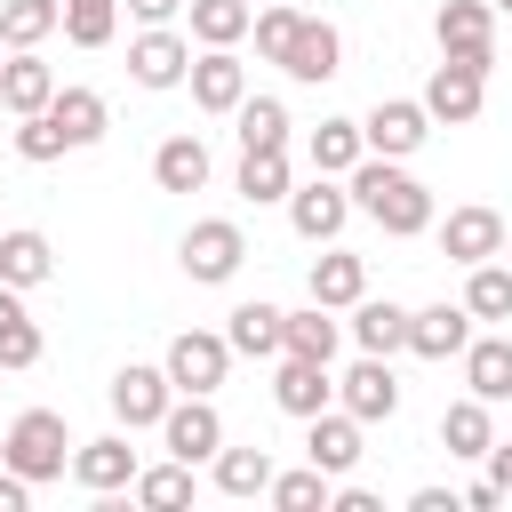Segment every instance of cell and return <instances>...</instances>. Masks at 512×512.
I'll use <instances>...</instances> for the list:
<instances>
[{
	"label": "cell",
	"instance_id": "24",
	"mask_svg": "<svg viewBox=\"0 0 512 512\" xmlns=\"http://www.w3.org/2000/svg\"><path fill=\"white\" fill-rule=\"evenodd\" d=\"M48 120L64 128V144H72V152H88V144H104V128H112V112H104V96H96V88H64V80H56V96H48Z\"/></svg>",
	"mask_w": 512,
	"mask_h": 512
},
{
	"label": "cell",
	"instance_id": "43",
	"mask_svg": "<svg viewBox=\"0 0 512 512\" xmlns=\"http://www.w3.org/2000/svg\"><path fill=\"white\" fill-rule=\"evenodd\" d=\"M328 504H336V512H384V496H376V488H360V480H344V488L328 480Z\"/></svg>",
	"mask_w": 512,
	"mask_h": 512
},
{
	"label": "cell",
	"instance_id": "46",
	"mask_svg": "<svg viewBox=\"0 0 512 512\" xmlns=\"http://www.w3.org/2000/svg\"><path fill=\"white\" fill-rule=\"evenodd\" d=\"M128 16H136V24H176L184 0H128Z\"/></svg>",
	"mask_w": 512,
	"mask_h": 512
},
{
	"label": "cell",
	"instance_id": "5",
	"mask_svg": "<svg viewBox=\"0 0 512 512\" xmlns=\"http://www.w3.org/2000/svg\"><path fill=\"white\" fill-rule=\"evenodd\" d=\"M152 432H160V448H168L176 464H208V456L224 448V416H216V400H208V392H176V400H168V416H160Z\"/></svg>",
	"mask_w": 512,
	"mask_h": 512
},
{
	"label": "cell",
	"instance_id": "14",
	"mask_svg": "<svg viewBox=\"0 0 512 512\" xmlns=\"http://www.w3.org/2000/svg\"><path fill=\"white\" fill-rule=\"evenodd\" d=\"M432 232H440V256H448V264H488V256H504V216H496V208H448V216H432Z\"/></svg>",
	"mask_w": 512,
	"mask_h": 512
},
{
	"label": "cell",
	"instance_id": "2",
	"mask_svg": "<svg viewBox=\"0 0 512 512\" xmlns=\"http://www.w3.org/2000/svg\"><path fill=\"white\" fill-rule=\"evenodd\" d=\"M0 464L24 472L32 488L64 480V472H72V432H64V416H56V408H24V416L8 424V440H0Z\"/></svg>",
	"mask_w": 512,
	"mask_h": 512
},
{
	"label": "cell",
	"instance_id": "28",
	"mask_svg": "<svg viewBox=\"0 0 512 512\" xmlns=\"http://www.w3.org/2000/svg\"><path fill=\"white\" fill-rule=\"evenodd\" d=\"M488 440H496L488 400H472V392H464V400H448V408H440V448H448V456L480 464V456H488Z\"/></svg>",
	"mask_w": 512,
	"mask_h": 512
},
{
	"label": "cell",
	"instance_id": "31",
	"mask_svg": "<svg viewBox=\"0 0 512 512\" xmlns=\"http://www.w3.org/2000/svg\"><path fill=\"white\" fill-rule=\"evenodd\" d=\"M208 464H216V496H240V504H248V496H264V488H272V472H280V464H272V448H216Z\"/></svg>",
	"mask_w": 512,
	"mask_h": 512
},
{
	"label": "cell",
	"instance_id": "45",
	"mask_svg": "<svg viewBox=\"0 0 512 512\" xmlns=\"http://www.w3.org/2000/svg\"><path fill=\"white\" fill-rule=\"evenodd\" d=\"M24 504H32V480H24V472H8V464H0V512H24Z\"/></svg>",
	"mask_w": 512,
	"mask_h": 512
},
{
	"label": "cell",
	"instance_id": "6",
	"mask_svg": "<svg viewBox=\"0 0 512 512\" xmlns=\"http://www.w3.org/2000/svg\"><path fill=\"white\" fill-rule=\"evenodd\" d=\"M184 72H192V32L144 24V32L128 40V80H136V88H184Z\"/></svg>",
	"mask_w": 512,
	"mask_h": 512
},
{
	"label": "cell",
	"instance_id": "41",
	"mask_svg": "<svg viewBox=\"0 0 512 512\" xmlns=\"http://www.w3.org/2000/svg\"><path fill=\"white\" fill-rule=\"evenodd\" d=\"M296 16H304L296 0H264V8L248 16V32H256V56H264V64H280V48H288V32H296Z\"/></svg>",
	"mask_w": 512,
	"mask_h": 512
},
{
	"label": "cell",
	"instance_id": "23",
	"mask_svg": "<svg viewBox=\"0 0 512 512\" xmlns=\"http://www.w3.org/2000/svg\"><path fill=\"white\" fill-rule=\"evenodd\" d=\"M456 360H464V392L472 400H488V408L512 400V336H472Z\"/></svg>",
	"mask_w": 512,
	"mask_h": 512
},
{
	"label": "cell",
	"instance_id": "40",
	"mask_svg": "<svg viewBox=\"0 0 512 512\" xmlns=\"http://www.w3.org/2000/svg\"><path fill=\"white\" fill-rule=\"evenodd\" d=\"M280 512H328V472L320 464H304V472H272V488H264Z\"/></svg>",
	"mask_w": 512,
	"mask_h": 512
},
{
	"label": "cell",
	"instance_id": "4",
	"mask_svg": "<svg viewBox=\"0 0 512 512\" xmlns=\"http://www.w3.org/2000/svg\"><path fill=\"white\" fill-rule=\"evenodd\" d=\"M176 264H184V280H200V288H224V280L248 264V232H240L232 216H200V224L184 232Z\"/></svg>",
	"mask_w": 512,
	"mask_h": 512
},
{
	"label": "cell",
	"instance_id": "48",
	"mask_svg": "<svg viewBox=\"0 0 512 512\" xmlns=\"http://www.w3.org/2000/svg\"><path fill=\"white\" fill-rule=\"evenodd\" d=\"M496 504H504L496 480H472V488H464V512H496Z\"/></svg>",
	"mask_w": 512,
	"mask_h": 512
},
{
	"label": "cell",
	"instance_id": "9",
	"mask_svg": "<svg viewBox=\"0 0 512 512\" xmlns=\"http://www.w3.org/2000/svg\"><path fill=\"white\" fill-rule=\"evenodd\" d=\"M416 104H424L432 120H448V128H472V120H480V104H488V72H472V64H456V56H440Z\"/></svg>",
	"mask_w": 512,
	"mask_h": 512
},
{
	"label": "cell",
	"instance_id": "20",
	"mask_svg": "<svg viewBox=\"0 0 512 512\" xmlns=\"http://www.w3.org/2000/svg\"><path fill=\"white\" fill-rule=\"evenodd\" d=\"M48 96H56V64H48L40 48H8V64H0V104L24 120V112H48Z\"/></svg>",
	"mask_w": 512,
	"mask_h": 512
},
{
	"label": "cell",
	"instance_id": "42",
	"mask_svg": "<svg viewBox=\"0 0 512 512\" xmlns=\"http://www.w3.org/2000/svg\"><path fill=\"white\" fill-rule=\"evenodd\" d=\"M72 144H64V128L48 120V112H24L16 120V160H32V168H48V160H64Z\"/></svg>",
	"mask_w": 512,
	"mask_h": 512
},
{
	"label": "cell",
	"instance_id": "18",
	"mask_svg": "<svg viewBox=\"0 0 512 512\" xmlns=\"http://www.w3.org/2000/svg\"><path fill=\"white\" fill-rule=\"evenodd\" d=\"M336 400V376H328V360H296V352H280V376H272V408L280 416H320Z\"/></svg>",
	"mask_w": 512,
	"mask_h": 512
},
{
	"label": "cell",
	"instance_id": "37",
	"mask_svg": "<svg viewBox=\"0 0 512 512\" xmlns=\"http://www.w3.org/2000/svg\"><path fill=\"white\" fill-rule=\"evenodd\" d=\"M64 24V0H0V48H40Z\"/></svg>",
	"mask_w": 512,
	"mask_h": 512
},
{
	"label": "cell",
	"instance_id": "25",
	"mask_svg": "<svg viewBox=\"0 0 512 512\" xmlns=\"http://www.w3.org/2000/svg\"><path fill=\"white\" fill-rule=\"evenodd\" d=\"M224 344H232L240 360H280V304H264V296L232 304V312H224Z\"/></svg>",
	"mask_w": 512,
	"mask_h": 512
},
{
	"label": "cell",
	"instance_id": "16",
	"mask_svg": "<svg viewBox=\"0 0 512 512\" xmlns=\"http://www.w3.org/2000/svg\"><path fill=\"white\" fill-rule=\"evenodd\" d=\"M72 480H80L88 496H120V488L136 480V448H128V432H96V440H72Z\"/></svg>",
	"mask_w": 512,
	"mask_h": 512
},
{
	"label": "cell",
	"instance_id": "19",
	"mask_svg": "<svg viewBox=\"0 0 512 512\" xmlns=\"http://www.w3.org/2000/svg\"><path fill=\"white\" fill-rule=\"evenodd\" d=\"M472 344V312L464 304H424V312H408V352L416 360H456Z\"/></svg>",
	"mask_w": 512,
	"mask_h": 512
},
{
	"label": "cell",
	"instance_id": "44",
	"mask_svg": "<svg viewBox=\"0 0 512 512\" xmlns=\"http://www.w3.org/2000/svg\"><path fill=\"white\" fill-rule=\"evenodd\" d=\"M480 464H488V480H496V488H504V504H512V440H488V456H480Z\"/></svg>",
	"mask_w": 512,
	"mask_h": 512
},
{
	"label": "cell",
	"instance_id": "11",
	"mask_svg": "<svg viewBox=\"0 0 512 512\" xmlns=\"http://www.w3.org/2000/svg\"><path fill=\"white\" fill-rule=\"evenodd\" d=\"M280 72H288V80H304V88L336 80V72H344V40H336V24H328V16H296L288 48H280Z\"/></svg>",
	"mask_w": 512,
	"mask_h": 512
},
{
	"label": "cell",
	"instance_id": "36",
	"mask_svg": "<svg viewBox=\"0 0 512 512\" xmlns=\"http://www.w3.org/2000/svg\"><path fill=\"white\" fill-rule=\"evenodd\" d=\"M184 16H192V40L200 48H240L248 40V0H184Z\"/></svg>",
	"mask_w": 512,
	"mask_h": 512
},
{
	"label": "cell",
	"instance_id": "3",
	"mask_svg": "<svg viewBox=\"0 0 512 512\" xmlns=\"http://www.w3.org/2000/svg\"><path fill=\"white\" fill-rule=\"evenodd\" d=\"M432 40H440V56L472 64V72H496V8L488 0H440L432 8Z\"/></svg>",
	"mask_w": 512,
	"mask_h": 512
},
{
	"label": "cell",
	"instance_id": "21",
	"mask_svg": "<svg viewBox=\"0 0 512 512\" xmlns=\"http://www.w3.org/2000/svg\"><path fill=\"white\" fill-rule=\"evenodd\" d=\"M360 296H368V256H352V248H336V240H328V256H312V304L352 312Z\"/></svg>",
	"mask_w": 512,
	"mask_h": 512
},
{
	"label": "cell",
	"instance_id": "32",
	"mask_svg": "<svg viewBox=\"0 0 512 512\" xmlns=\"http://www.w3.org/2000/svg\"><path fill=\"white\" fill-rule=\"evenodd\" d=\"M464 312L472 320H512V264L504 256H488V264H464Z\"/></svg>",
	"mask_w": 512,
	"mask_h": 512
},
{
	"label": "cell",
	"instance_id": "33",
	"mask_svg": "<svg viewBox=\"0 0 512 512\" xmlns=\"http://www.w3.org/2000/svg\"><path fill=\"white\" fill-rule=\"evenodd\" d=\"M232 136H240V152L288 144V104H280V96H240V104H232Z\"/></svg>",
	"mask_w": 512,
	"mask_h": 512
},
{
	"label": "cell",
	"instance_id": "49",
	"mask_svg": "<svg viewBox=\"0 0 512 512\" xmlns=\"http://www.w3.org/2000/svg\"><path fill=\"white\" fill-rule=\"evenodd\" d=\"M504 264H512V224H504Z\"/></svg>",
	"mask_w": 512,
	"mask_h": 512
},
{
	"label": "cell",
	"instance_id": "47",
	"mask_svg": "<svg viewBox=\"0 0 512 512\" xmlns=\"http://www.w3.org/2000/svg\"><path fill=\"white\" fill-rule=\"evenodd\" d=\"M408 512H464V496H448V488H416Z\"/></svg>",
	"mask_w": 512,
	"mask_h": 512
},
{
	"label": "cell",
	"instance_id": "38",
	"mask_svg": "<svg viewBox=\"0 0 512 512\" xmlns=\"http://www.w3.org/2000/svg\"><path fill=\"white\" fill-rule=\"evenodd\" d=\"M288 144H272V152H240V200H256V208H272V200H288Z\"/></svg>",
	"mask_w": 512,
	"mask_h": 512
},
{
	"label": "cell",
	"instance_id": "39",
	"mask_svg": "<svg viewBox=\"0 0 512 512\" xmlns=\"http://www.w3.org/2000/svg\"><path fill=\"white\" fill-rule=\"evenodd\" d=\"M72 48H112L120 32V0H64V24H56Z\"/></svg>",
	"mask_w": 512,
	"mask_h": 512
},
{
	"label": "cell",
	"instance_id": "30",
	"mask_svg": "<svg viewBox=\"0 0 512 512\" xmlns=\"http://www.w3.org/2000/svg\"><path fill=\"white\" fill-rule=\"evenodd\" d=\"M152 184H160V192H200V184H208V144H200V136H160Z\"/></svg>",
	"mask_w": 512,
	"mask_h": 512
},
{
	"label": "cell",
	"instance_id": "50",
	"mask_svg": "<svg viewBox=\"0 0 512 512\" xmlns=\"http://www.w3.org/2000/svg\"><path fill=\"white\" fill-rule=\"evenodd\" d=\"M488 8H496V16H512V0H488Z\"/></svg>",
	"mask_w": 512,
	"mask_h": 512
},
{
	"label": "cell",
	"instance_id": "1",
	"mask_svg": "<svg viewBox=\"0 0 512 512\" xmlns=\"http://www.w3.org/2000/svg\"><path fill=\"white\" fill-rule=\"evenodd\" d=\"M344 192H352V208L360 216H376L392 240H416V232H432V184H416L400 160H384V152H360L352 160V176H344Z\"/></svg>",
	"mask_w": 512,
	"mask_h": 512
},
{
	"label": "cell",
	"instance_id": "29",
	"mask_svg": "<svg viewBox=\"0 0 512 512\" xmlns=\"http://www.w3.org/2000/svg\"><path fill=\"white\" fill-rule=\"evenodd\" d=\"M40 352H48V336H40V320L24 312V288L0 280V368H32Z\"/></svg>",
	"mask_w": 512,
	"mask_h": 512
},
{
	"label": "cell",
	"instance_id": "7",
	"mask_svg": "<svg viewBox=\"0 0 512 512\" xmlns=\"http://www.w3.org/2000/svg\"><path fill=\"white\" fill-rule=\"evenodd\" d=\"M288 224H296V240H312V248H328L336 232H344V216H352V192H344V176H312V184H288Z\"/></svg>",
	"mask_w": 512,
	"mask_h": 512
},
{
	"label": "cell",
	"instance_id": "35",
	"mask_svg": "<svg viewBox=\"0 0 512 512\" xmlns=\"http://www.w3.org/2000/svg\"><path fill=\"white\" fill-rule=\"evenodd\" d=\"M128 496L144 504V512H184L192 504V464H136V480H128Z\"/></svg>",
	"mask_w": 512,
	"mask_h": 512
},
{
	"label": "cell",
	"instance_id": "51",
	"mask_svg": "<svg viewBox=\"0 0 512 512\" xmlns=\"http://www.w3.org/2000/svg\"><path fill=\"white\" fill-rule=\"evenodd\" d=\"M256 8H264V0H256Z\"/></svg>",
	"mask_w": 512,
	"mask_h": 512
},
{
	"label": "cell",
	"instance_id": "34",
	"mask_svg": "<svg viewBox=\"0 0 512 512\" xmlns=\"http://www.w3.org/2000/svg\"><path fill=\"white\" fill-rule=\"evenodd\" d=\"M368 144H360V120H320L312 136H304V160H312V176H352V160H360Z\"/></svg>",
	"mask_w": 512,
	"mask_h": 512
},
{
	"label": "cell",
	"instance_id": "22",
	"mask_svg": "<svg viewBox=\"0 0 512 512\" xmlns=\"http://www.w3.org/2000/svg\"><path fill=\"white\" fill-rule=\"evenodd\" d=\"M344 328H352V344H360V352H376V360L408 352V304H392V296H360Z\"/></svg>",
	"mask_w": 512,
	"mask_h": 512
},
{
	"label": "cell",
	"instance_id": "8",
	"mask_svg": "<svg viewBox=\"0 0 512 512\" xmlns=\"http://www.w3.org/2000/svg\"><path fill=\"white\" fill-rule=\"evenodd\" d=\"M160 368H168V384H176V392H216V384H224V368H232V344H224L216 328H184V336H168Z\"/></svg>",
	"mask_w": 512,
	"mask_h": 512
},
{
	"label": "cell",
	"instance_id": "26",
	"mask_svg": "<svg viewBox=\"0 0 512 512\" xmlns=\"http://www.w3.org/2000/svg\"><path fill=\"white\" fill-rule=\"evenodd\" d=\"M336 344H344V320H336L328 304L280 312V352H296V360H336Z\"/></svg>",
	"mask_w": 512,
	"mask_h": 512
},
{
	"label": "cell",
	"instance_id": "12",
	"mask_svg": "<svg viewBox=\"0 0 512 512\" xmlns=\"http://www.w3.org/2000/svg\"><path fill=\"white\" fill-rule=\"evenodd\" d=\"M424 136H432V112H424L416 96H384V104L360 120V144H368V152H384V160L424 152Z\"/></svg>",
	"mask_w": 512,
	"mask_h": 512
},
{
	"label": "cell",
	"instance_id": "15",
	"mask_svg": "<svg viewBox=\"0 0 512 512\" xmlns=\"http://www.w3.org/2000/svg\"><path fill=\"white\" fill-rule=\"evenodd\" d=\"M304 424H312V432H304V464H320L328 480H344V472L368 456V448H360V416H352V408H336V400H328V408H320V416H304Z\"/></svg>",
	"mask_w": 512,
	"mask_h": 512
},
{
	"label": "cell",
	"instance_id": "17",
	"mask_svg": "<svg viewBox=\"0 0 512 512\" xmlns=\"http://www.w3.org/2000/svg\"><path fill=\"white\" fill-rule=\"evenodd\" d=\"M184 88H192V104H200V112L232 120V104L248 96V64H240L232 48H200V56H192V72H184Z\"/></svg>",
	"mask_w": 512,
	"mask_h": 512
},
{
	"label": "cell",
	"instance_id": "27",
	"mask_svg": "<svg viewBox=\"0 0 512 512\" xmlns=\"http://www.w3.org/2000/svg\"><path fill=\"white\" fill-rule=\"evenodd\" d=\"M0 280H8V288H40V280H56V248H48V232H32V224L0 232Z\"/></svg>",
	"mask_w": 512,
	"mask_h": 512
},
{
	"label": "cell",
	"instance_id": "13",
	"mask_svg": "<svg viewBox=\"0 0 512 512\" xmlns=\"http://www.w3.org/2000/svg\"><path fill=\"white\" fill-rule=\"evenodd\" d=\"M112 416H120V432H144V424H160L168 416V400H176V384H168V368H144V360H128L120 376H112Z\"/></svg>",
	"mask_w": 512,
	"mask_h": 512
},
{
	"label": "cell",
	"instance_id": "10",
	"mask_svg": "<svg viewBox=\"0 0 512 512\" xmlns=\"http://www.w3.org/2000/svg\"><path fill=\"white\" fill-rule=\"evenodd\" d=\"M336 408H352L360 424H392V416H400V376H392V360L360 352V360L336 376Z\"/></svg>",
	"mask_w": 512,
	"mask_h": 512
}]
</instances>
